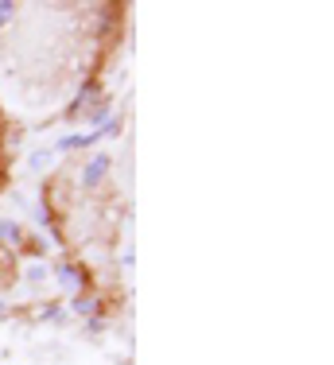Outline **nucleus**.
I'll use <instances>...</instances> for the list:
<instances>
[{
    "instance_id": "obj_2",
    "label": "nucleus",
    "mask_w": 334,
    "mask_h": 365,
    "mask_svg": "<svg viewBox=\"0 0 334 365\" xmlns=\"http://www.w3.org/2000/svg\"><path fill=\"white\" fill-rule=\"evenodd\" d=\"M59 280H63L66 288H82V284H86V272H82L78 264H63V268H59Z\"/></svg>"
},
{
    "instance_id": "obj_1",
    "label": "nucleus",
    "mask_w": 334,
    "mask_h": 365,
    "mask_svg": "<svg viewBox=\"0 0 334 365\" xmlns=\"http://www.w3.org/2000/svg\"><path fill=\"white\" fill-rule=\"evenodd\" d=\"M109 171V155H93L90 160V168H86V175H82V182L86 187H98V179Z\"/></svg>"
},
{
    "instance_id": "obj_5",
    "label": "nucleus",
    "mask_w": 334,
    "mask_h": 365,
    "mask_svg": "<svg viewBox=\"0 0 334 365\" xmlns=\"http://www.w3.org/2000/svg\"><path fill=\"white\" fill-rule=\"evenodd\" d=\"M12 12H16V8H12V4H0V28H4V24H8V20H12Z\"/></svg>"
},
{
    "instance_id": "obj_3",
    "label": "nucleus",
    "mask_w": 334,
    "mask_h": 365,
    "mask_svg": "<svg viewBox=\"0 0 334 365\" xmlns=\"http://www.w3.org/2000/svg\"><path fill=\"white\" fill-rule=\"evenodd\" d=\"M93 307H98V299H90V295H82V299H74V311H82V315H90Z\"/></svg>"
},
{
    "instance_id": "obj_4",
    "label": "nucleus",
    "mask_w": 334,
    "mask_h": 365,
    "mask_svg": "<svg viewBox=\"0 0 334 365\" xmlns=\"http://www.w3.org/2000/svg\"><path fill=\"white\" fill-rule=\"evenodd\" d=\"M0 233H4L8 241H20V225H16V222H4V225H0Z\"/></svg>"
}]
</instances>
